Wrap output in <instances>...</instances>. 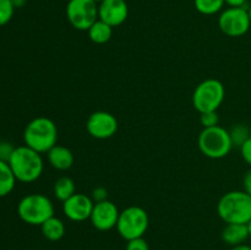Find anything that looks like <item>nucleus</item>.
I'll return each mask as SVG.
<instances>
[{
	"instance_id": "1",
	"label": "nucleus",
	"mask_w": 251,
	"mask_h": 250,
	"mask_svg": "<svg viewBox=\"0 0 251 250\" xmlns=\"http://www.w3.org/2000/svg\"><path fill=\"white\" fill-rule=\"evenodd\" d=\"M7 163L11 167L16 180L22 183L36 181L43 173L44 163L42 153L26 145L15 147Z\"/></svg>"
},
{
	"instance_id": "2",
	"label": "nucleus",
	"mask_w": 251,
	"mask_h": 250,
	"mask_svg": "<svg viewBox=\"0 0 251 250\" xmlns=\"http://www.w3.org/2000/svg\"><path fill=\"white\" fill-rule=\"evenodd\" d=\"M25 145L39 153H47L58 142V127L47 117H37L26 125L24 131Z\"/></svg>"
},
{
	"instance_id": "3",
	"label": "nucleus",
	"mask_w": 251,
	"mask_h": 250,
	"mask_svg": "<svg viewBox=\"0 0 251 250\" xmlns=\"http://www.w3.org/2000/svg\"><path fill=\"white\" fill-rule=\"evenodd\" d=\"M217 212L223 222L248 225L251 221V195L244 190L228 191L218 201Z\"/></svg>"
},
{
	"instance_id": "4",
	"label": "nucleus",
	"mask_w": 251,
	"mask_h": 250,
	"mask_svg": "<svg viewBox=\"0 0 251 250\" xmlns=\"http://www.w3.org/2000/svg\"><path fill=\"white\" fill-rule=\"evenodd\" d=\"M17 215L27 225H42L54 216V205L43 194H29L17 205Z\"/></svg>"
},
{
	"instance_id": "5",
	"label": "nucleus",
	"mask_w": 251,
	"mask_h": 250,
	"mask_svg": "<svg viewBox=\"0 0 251 250\" xmlns=\"http://www.w3.org/2000/svg\"><path fill=\"white\" fill-rule=\"evenodd\" d=\"M199 149L208 158H225L233 149L229 131L220 125L205 127L199 135Z\"/></svg>"
},
{
	"instance_id": "6",
	"label": "nucleus",
	"mask_w": 251,
	"mask_h": 250,
	"mask_svg": "<svg viewBox=\"0 0 251 250\" xmlns=\"http://www.w3.org/2000/svg\"><path fill=\"white\" fill-rule=\"evenodd\" d=\"M225 85L216 78H207L196 86L193 93V105L199 113L217 112L225 100Z\"/></svg>"
},
{
	"instance_id": "7",
	"label": "nucleus",
	"mask_w": 251,
	"mask_h": 250,
	"mask_svg": "<svg viewBox=\"0 0 251 250\" xmlns=\"http://www.w3.org/2000/svg\"><path fill=\"white\" fill-rule=\"evenodd\" d=\"M149 213L140 206H129L120 212L117 223L118 233L125 240L141 238L149 229Z\"/></svg>"
},
{
	"instance_id": "8",
	"label": "nucleus",
	"mask_w": 251,
	"mask_h": 250,
	"mask_svg": "<svg viewBox=\"0 0 251 250\" xmlns=\"http://www.w3.org/2000/svg\"><path fill=\"white\" fill-rule=\"evenodd\" d=\"M66 17L74 28L88 31L98 20V4L93 0H69Z\"/></svg>"
},
{
	"instance_id": "9",
	"label": "nucleus",
	"mask_w": 251,
	"mask_h": 250,
	"mask_svg": "<svg viewBox=\"0 0 251 250\" xmlns=\"http://www.w3.org/2000/svg\"><path fill=\"white\" fill-rule=\"evenodd\" d=\"M250 26V17L245 7H228L218 17V27L228 37L244 36Z\"/></svg>"
},
{
	"instance_id": "10",
	"label": "nucleus",
	"mask_w": 251,
	"mask_h": 250,
	"mask_svg": "<svg viewBox=\"0 0 251 250\" xmlns=\"http://www.w3.org/2000/svg\"><path fill=\"white\" fill-rule=\"evenodd\" d=\"M118 120L112 113L98 110L88 117L86 129L88 134L97 140H107L114 136L118 131Z\"/></svg>"
},
{
	"instance_id": "11",
	"label": "nucleus",
	"mask_w": 251,
	"mask_h": 250,
	"mask_svg": "<svg viewBox=\"0 0 251 250\" xmlns=\"http://www.w3.org/2000/svg\"><path fill=\"white\" fill-rule=\"evenodd\" d=\"M119 215L120 211L118 210L117 205L110 200H104L95 202L90 221L96 229L107 232L117 227Z\"/></svg>"
},
{
	"instance_id": "12",
	"label": "nucleus",
	"mask_w": 251,
	"mask_h": 250,
	"mask_svg": "<svg viewBox=\"0 0 251 250\" xmlns=\"http://www.w3.org/2000/svg\"><path fill=\"white\" fill-rule=\"evenodd\" d=\"M95 201L86 194L76 193L63 202V212L74 222H83L90 220Z\"/></svg>"
},
{
	"instance_id": "13",
	"label": "nucleus",
	"mask_w": 251,
	"mask_h": 250,
	"mask_svg": "<svg viewBox=\"0 0 251 250\" xmlns=\"http://www.w3.org/2000/svg\"><path fill=\"white\" fill-rule=\"evenodd\" d=\"M129 16V7L125 0H103L98 4V19L112 27L124 24Z\"/></svg>"
},
{
	"instance_id": "14",
	"label": "nucleus",
	"mask_w": 251,
	"mask_h": 250,
	"mask_svg": "<svg viewBox=\"0 0 251 250\" xmlns=\"http://www.w3.org/2000/svg\"><path fill=\"white\" fill-rule=\"evenodd\" d=\"M48 161L53 168L58 171H68L74 164V153L68 147L56 144L53 149L47 152Z\"/></svg>"
},
{
	"instance_id": "15",
	"label": "nucleus",
	"mask_w": 251,
	"mask_h": 250,
	"mask_svg": "<svg viewBox=\"0 0 251 250\" xmlns=\"http://www.w3.org/2000/svg\"><path fill=\"white\" fill-rule=\"evenodd\" d=\"M221 237L223 242L232 247L245 244L248 238H250L249 227L248 225H240V223H226Z\"/></svg>"
},
{
	"instance_id": "16",
	"label": "nucleus",
	"mask_w": 251,
	"mask_h": 250,
	"mask_svg": "<svg viewBox=\"0 0 251 250\" xmlns=\"http://www.w3.org/2000/svg\"><path fill=\"white\" fill-rule=\"evenodd\" d=\"M41 229L44 238H47L50 242H58L65 234V225L60 218L55 217V216L47 220L41 225Z\"/></svg>"
},
{
	"instance_id": "17",
	"label": "nucleus",
	"mask_w": 251,
	"mask_h": 250,
	"mask_svg": "<svg viewBox=\"0 0 251 250\" xmlns=\"http://www.w3.org/2000/svg\"><path fill=\"white\" fill-rule=\"evenodd\" d=\"M91 41L96 44H104L110 41L113 36V27L98 19L87 31Z\"/></svg>"
},
{
	"instance_id": "18",
	"label": "nucleus",
	"mask_w": 251,
	"mask_h": 250,
	"mask_svg": "<svg viewBox=\"0 0 251 250\" xmlns=\"http://www.w3.org/2000/svg\"><path fill=\"white\" fill-rule=\"evenodd\" d=\"M16 178L7 162L0 161V198L9 195L15 188Z\"/></svg>"
},
{
	"instance_id": "19",
	"label": "nucleus",
	"mask_w": 251,
	"mask_h": 250,
	"mask_svg": "<svg viewBox=\"0 0 251 250\" xmlns=\"http://www.w3.org/2000/svg\"><path fill=\"white\" fill-rule=\"evenodd\" d=\"M54 195L58 200H60L61 202H64L65 200H68L69 198L76 194V186L75 183L71 178L69 176H60L58 180L54 183Z\"/></svg>"
},
{
	"instance_id": "20",
	"label": "nucleus",
	"mask_w": 251,
	"mask_h": 250,
	"mask_svg": "<svg viewBox=\"0 0 251 250\" xmlns=\"http://www.w3.org/2000/svg\"><path fill=\"white\" fill-rule=\"evenodd\" d=\"M225 0H194L195 9L202 15H215L222 11Z\"/></svg>"
},
{
	"instance_id": "21",
	"label": "nucleus",
	"mask_w": 251,
	"mask_h": 250,
	"mask_svg": "<svg viewBox=\"0 0 251 250\" xmlns=\"http://www.w3.org/2000/svg\"><path fill=\"white\" fill-rule=\"evenodd\" d=\"M229 134L233 142V146H237L240 149V146L250 137L251 129L244 124H237L229 130Z\"/></svg>"
},
{
	"instance_id": "22",
	"label": "nucleus",
	"mask_w": 251,
	"mask_h": 250,
	"mask_svg": "<svg viewBox=\"0 0 251 250\" xmlns=\"http://www.w3.org/2000/svg\"><path fill=\"white\" fill-rule=\"evenodd\" d=\"M15 6L11 0H0V26L9 24L14 16Z\"/></svg>"
},
{
	"instance_id": "23",
	"label": "nucleus",
	"mask_w": 251,
	"mask_h": 250,
	"mask_svg": "<svg viewBox=\"0 0 251 250\" xmlns=\"http://www.w3.org/2000/svg\"><path fill=\"white\" fill-rule=\"evenodd\" d=\"M200 123L201 125L205 127H212L218 125L220 123V117H218L217 112H206V113H201L200 114Z\"/></svg>"
},
{
	"instance_id": "24",
	"label": "nucleus",
	"mask_w": 251,
	"mask_h": 250,
	"mask_svg": "<svg viewBox=\"0 0 251 250\" xmlns=\"http://www.w3.org/2000/svg\"><path fill=\"white\" fill-rule=\"evenodd\" d=\"M126 250H150L149 244L144 238H135V239L127 240Z\"/></svg>"
},
{
	"instance_id": "25",
	"label": "nucleus",
	"mask_w": 251,
	"mask_h": 250,
	"mask_svg": "<svg viewBox=\"0 0 251 250\" xmlns=\"http://www.w3.org/2000/svg\"><path fill=\"white\" fill-rule=\"evenodd\" d=\"M15 147L7 141H0V161L9 162Z\"/></svg>"
},
{
	"instance_id": "26",
	"label": "nucleus",
	"mask_w": 251,
	"mask_h": 250,
	"mask_svg": "<svg viewBox=\"0 0 251 250\" xmlns=\"http://www.w3.org/2000/svg\"><path fill=\"white\" fill-rule=\"evenodd\" d=\"M240 153H242L243 159L251 167V134L249 139L240 146Z\"/></svg>"
},
{
	"instance_id": "27",
	"label": "nucleus",
	"mask_w": 251,
	"mask_h": 250,
	"mask_svg": "<svg viewBox=\"0 0 251 250\" xmlns=\"http://www.w3.org/2000/svg\"><path fill=\"white\" fill-rule=\"evenodd\" d=\"M92 200L95 202H100V201L108 200V191L103 186H97L92 191Z\"/></svg>"
},
{
	"instance_id": "28",
	"label": "nucleus",
	"mask_w": 251,
	"mask_h": 250,
	"mask_svg": "<svg viewBox=\"0 0 251 250\" xmlns=\"http://www.w3.org/2000/svg\"><path fill=\"white\" fill-rule=\"evenodd\" d=\"M243 186H244V191L251 195V169L245 173L244 178H243Z\"/></svg>"
},
{
	"instance_id": "29",
	"label": "nucleus",
	"mask_w": 251,
	"mask_h": 250,
	"mask_svg": "<svg viewBox=\"0 0 251 250\" xmlns=\"http://www.w3.org/2000/svg\"><path fill=\"white\" fill-rule=\"evenodd\" d=\"M226 4L229 7H244L247 0H225Z\"/></svg>"
},
{
	"instance_id": "30",
	"label": "nucleus",
	"mask_w": 251,
	"mask_h": 250,
	"mask_svg": "<svg viewBox=\"0 0 251 250\" xmlns=\"http://www.w3.org/2000/svg\"><path fill=\"white\" fill-rule=\"evenodd\" d=\"M12 5L15 6V9H17V7H22L26 5L27 0H11Z\"/></svg>"
},
{
	"instance_id": "31",
	"label": "nucleus",
	"mask_w": 251,
	"mask_h": 250,
	"mask_svg": "<svg viewBox=\"0 0 251 250\" xmlns=\"http://www.w3.org/2000/svg\"><path fill=\"white\" fill-rule=\"evenodd\" d=\"M230 250H251V247L248 244H240L237 247H233Z\"/></svg>"
},
{
	"instance_id": "32",
	"label": "nucleus",
	"mask_w": 251,
	"mask_h": 250,
	"mask_svg": "<svg viewBox=\"0 0 251 250\" xmlns=\"http://www.w3.org/2000/svg\"><path fill=\"white\" fill-rule=\"evenodd\" d=\"M248 227H249V234H250V238H251V221L249 223H248Z\"/></svg>"
},
{
	"instance_id": "33",
	"label": "nucleus",
	"mask_w": 251,
	"mask_h": 250,
	"mask_svg": "<svg viewBox=\"0 0 251 250\" xmlns=\"http://www.w3.org/2000/svg\"><path fill=\"white\" fill-rule=\"evenodd\" d=\"M248 14H249V17H250V21H251V6L248 9Z\"/></svg>"
},
{
	"instance_id": "34",
	"label": "nucleus",
	"mask_w": 251,
	"mask_h": 250,
	"mask_svg": "<svg viewBox=\"0 0 251 250\" xmlns=\"http://www.w3.org/2000/svg\"><path fill=\"white\" fill-rule=\"evenodd\" d=\"M93 1H96V2H97V4H100V2H102L103 0H93Z\"/></svg>"
}]
</instances>
